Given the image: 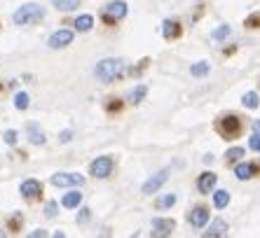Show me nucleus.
<instances>
[{"label":"nucleus","mask_w":260,"mask_h":238,"mask_svg":"<svg viewBox=\"0 0 260 238\" xmlns=\"http://www.w3.org/2000/svg\"><path fill=\"white\" fill-rule=\"evenodd\" d=\"M124 70H127V66H124L122 59H101L96 63V68H94V75H96V80H101V82H113V80H117Z\"/></svg>","instance_id":"1"},{"label":"nucleus","mask_w":260,"mask_h":238,"mask_svg":"<svg viewBox=\"0 0 260 238\" xmlns=\"http://www.w3.org/2000/svg\"><path fill=\"white\" fill-rule=\"evenodd\" d=\"M45 19V7L38 5V3H28V5H21L17 12L12 14V21L17 26H26V24H36V21H43Z\"/></svg>","instance_id":"2"},{"label":"nucleus","mask_w":260,"mask_h":238,"mask_svg":"<svg viewBox=\"0 0 260 238\" xmlns=\"http://www.w3.org/2000/svg\"><path fill=\"white\" fill-rule=\"evenodd\" d=\"M242 131V122L237 114H225V117L218 119V133L225 138V140H232V138L239 136Z\"/></svg>","instance_id":"3"},{"label":"nucleus","mask_w":260,"mask_h":238,"mask_svg":"<svg viewBox=\"0 0 260 238\" xmlns=\"http://www.w3.org/2000/svg\"><path fill=\"white\" fill-rule=\"evenodd\" d=\"M129 12V7L124 0H113V3H108L106 5V10H103V21H120V19H124Z\"/></svg>","instance_id":"4"},{"label":"nucleus","mask_w":260,"mask_h":238,"mask_svg":"<svg viewBox=\"0 0 260 238\" xmlns=\"http://www.w3.org/2000/svg\"><path fill=\"white\" fill-rule=\"evenodd\" d=\"M89 173L94 175V178H99V180L108 178L110 173H113V159H110V156H96V159L91 161Z\"/></svg>","instance_id":"5"},{"label":"nucleus","mask_w":260,"mask_h":238,"mask_svg":"<svg viewBox=\"0 0 260 238\" xmlns=\"http://www.w3.org/2000/svg\"><path fill=\"white\" fill-rule=\"evenodd\" d=\"M82 182H85V175H80V173H54L52 175L54 187H80Z\"/></svg>","instance_id":"6"},{"label":"nucleus","mask_w":260,"mask_h":238,"mask_svg":"<svg viewBox=\"0 0 260 238\" xmlns=\"http://www.w3.org/2000/svg\"><path fill=\"white\" fill-rule=\"evenodd\" d=\"M167 180H169V171H167V168L159 171V173H155L150 180H145L143 182V194H155V191H159Z\"/></svg>","instance_id":"7"},{"label":"nucleus","mask_w":260,"mask_h":238,"mask_svg":"<svg viewBox=\"0 0 260 238\" xmlns=\"http://www.w3.org/2000/svg\"><path fill=\"white\" fill-rule=\"evenodd\" d=\"M73 42V30H56L54 35H49V40H47V45L52 49H63V47H68Z\"/></svg>","instance_id":"8"},{"label":"nucleus","mask_w":260,"mask_h":238,"mask_svg":"<svg viewBox=\"0 0 260 238\" xmlns=\"http://www.w3.org/2000/svg\"><path fill=\"white\" fill-rule=\"evenodd\" d=\"M152 236H171V231L176 229V222L169 217H155L152 220Z\"/></svg>","instance_id":"9"},{"label":"nucleus","mask_w":260,"mask_h":238,"mask_svg":"<svg viewBox=\"0 0 260 238\" xmlns=\"http://www.w3.org/2000/svg\"><path fill=\"white\" fill-rule=\"evenodd\" d=\"M188 222L194 226V229H202V226H206V222H209V208H204V206H197V208H192L188 213Z\"/></svg>","instance_id":"10"},{"label":"nucleus","mask_w":260,"mask_h":238,"mask_svg":"<svg viewBox=\"0 0 260 238\" xmlns=\"http://www.w3.org/2000/svg\"><path fill=\"white\" fill-rule=\"evenodd\" d=\"M216 182H218V175L211 171L202 173L200 178H197V189L202 191V194H211L213 189H216Z\"/></svg>","instance_id":"11"},{"label":"nucleus","mask_w":260,"mask_h":238,"mask_svg":"<svg viewBox=\"0 0 260 238\" xmlns=\"http://www.w3.org/2000/svg\"><path fill=\"white\" fill-rule=\"evenodd\" d=\"M19 194L24 199H38L43 194V185H40L38 180H24L21 187H19Z\"/></svg>","instance_id":"12"},{"label":"nucleus","mask_w":260,"mask_h":238,"mask_svg":"<svg viewBox=\"0 0 260 238\" xmlns=\"http://www.w3.org/2000/svg\"><path fill=\"white\" fill-rule=\"evenodd\" d=\"M228 233V222L225 220H216V222H211L209 224V229L204 231V236L206 238H216V236H225Z\"/></svg>","instance_id":"13"},{"label":"nucleus","mask_w":260,"mask_h":238,"mask_svg":"<svg viewBox=\"0 0 260 238\" xmlns=\"http://www.w3.org/2000/svg\"><path fill=\"white\" fill-rule=\"evenodd\" d=\"M26 131H28V140L33 145H45V138L47 136H45V131L38 124H28L26 126Z\"/></svg>","instance_id":"14"},{"label":"nucleus","mask_w":260,"mask_h":238,"mask_svg":"<svg viewBox=\"0 0 260 238\" xmlns=\"http://www.w3.org/2000/svg\"><path fill=\"white\" fill-rule=\"evenodd\" d=\"M82 0H52V7H56L59 12H75Z\"/></svg>","instance_id":"15"},{"label":"nucleus","mask_w":260,"mask_h":238,"mask_svg":"<svg viewBox=\"0 0 260 238\" xmlns=\"http://www.w3.org/2000/svg\"><path fill=\"white\" fill-rule=\"evenodd\" d=\"M80 201H82V194L73 189V191H68V194H63V199H61V206H63V208H78Z\"/></svg>","instance_id":"16"},{"label":"nucleus","mask_w":260,"mask_h":238,"mask_svg":"<svg viewBox=\"0 0 260 238\" xmlns=\"http://www.w3.org/2000/svg\"><path fill=\"white\" fill-rule=\"evenodd\" d=\"M162 35L167 37V40H171V37H178L181 35V26L176 24V21H171V19H167L162 24Z\"/></svg>","instance_id":"17"},{"label":"nucleus","mask_w":260,"mask_h":238,"mask_svg":"<svg viewBox=\"0 0 260 238\" xmlns=\"http://www.w3.org/2000/svg\"><path fill=\"white\" fill-rule=\"evenodd\" d=\"M253 171H255L253 164H246V161H242V164H237L235 175L239 180H248V178H253Z\"/></svg>","instance_id":"18"},{"label":"nucleus","mask_w":260,"mask_h":238,"mask_svg":"<svg viewBox=\"0 0 260 238\" xmlns=\"http://www.w3.org/2000/svg\"><path fill=\"white\" fill-rule=\"evenodd\" d=\"M94 28V17L91 14H82V17L75 19V30H80V33H87V30Z\"/></svg>","instance_id":"19"},{"label":"nucleus","mask_w":260,"mask_h":238,"mask_svg":"<svg viewBox=\"0 0 260 238\" xmlns=\"http://www.w3.org/2000/svg\"><path fill=\"white\" fill-rule=\"evenodd\" d=\"M242 103H244V107H248V110H255V107L260 105V96L255 94V91H246V94L242 96Z\"/></svg>","instance_id":"20"},{"label":"nucleus","mask_w":260,"mask_h":238,"mask_svg":"<svg viewBox=\"0 0 260 238\" xmlns=\"http://www.w3.org/2000/svg\"><path fill=\"white\" fill-rule=\"evenodd\" d=\"M228 203H230V194L225 189H218L213 191V206L216 208H228Z\"/></svg>","instance_id":"21"},{"label":"nucleus","mask_w":260,"mask_h":238,"mask_svg":"<svg viewBox=\"0 0 260 238\" xmlns=\"http://www.w3.org/2000/svg\"><path fill=\"white\" fill-rule=\"evenodd\" d=\"M190 75H194V77H204V75H209V63H206V61L194 63V66L190 68Z\"/></svg>","instance_id":"22"},{"label":"nucleus","mask_w":260,"mask_h":238,"mask_svg":"<svg viewBox=\"0 0 260 238\" xmlns=\"http://www.w3.org/2000/svg\"><path fill=\"white\" fill-rule=\"evenodd\" d=\"M145 94H148V89H145L143 84H139V87H136V89L132 91V96H129V101H132L134 105H139V103L145 98Z\"/></svg>","instance_id":"23"},{"label":"nucleus","mask_w":260,"mask_h":238,"mask_svg":"<svg viewBox=\"0 0 260 238\" xmlns=\"http://www.w3.org/2000/svg\"><path fill=\"white\" fill-rule=\"evenodd\" d=\"M28 94H26V91H19L17 96H14V107H17V110H26V107H28Z\"/></svg>","instance_id":"24"},{"label":"nucleus","mask_w":260,"mask_h":238,"mask_svg":"<svg viewBox=\"0 0 260 238\" xmlns=\"http://www.w3.org/2000/svg\"><path fill=\"white\" fill-rule=\"evenodd\" d=\"M244 156V147H230L225 152V159L228 161H239Z\"/></svg>","instance_id":"25"},{"label":"nucleus","mask_w":260,"mask_h":238,"mask_svg":"<svg viewBox=\"0 0 260 238\" xmlns=\"http://www.w3.org/2000/svg\"><path fill=\"white\" fill-rule=\"evenodd\" d=\"M230 33H232L230 26H220V28H216V30L211 33V37H213V40H225V37L230 35Z\"/></svg>","instance_id":"26"},{"label":"nucleus","mask_w":260,"mask_h":238,"mask_svg":"<svg viewBox=\"0 0 260 238\" xmlns=\"http://www.w3.org/2000/svg\"><path fill=\"white\" fill-rule=\"evenodd\" d=\"M174 203H176V194H167V196H162V199H159V203H157V206H159V208H171Z\"/></svg>","instance_id":"27"},{"label":"nucleus","mask_w":260,"mask_h":238,"mask_svg":"<svg viewBox=\"0 0 260 238\" xmlns=\"http://www.w3.org/2000/svg\"><path fill=\"white\" fill-rule=\"evenodd\" d=\"M248 147L253 149V152H260V133L253 131V136L248 138Z\"/></svg>","instance_id":"28"},{"label":"nucleus","mask_w":260,"mask_h":238,"mask_svg":"<svg viewBox=\"0 0 260 238\" xmlns=\"http://www.w3.org/2000/svg\"><path fill=\"white\" fill-rule=\"evenodd\" d=\"M56 210H59V206H56L54 201H49L47 206H45V215H47V217H56Z\"/></svg>","instance_id":"29"},{"label":"nucleus","mask_w":260,"mask_h":238,"mask_svg":"<svg viewBox=\"0 0 260 238\" xmlns=\"http://www.w3.org/2000/svg\"><path fill=\"white\" fill-rule=\"evenodd\" d=\"M3 140H5L7 145H14L17 143V131H5L3 133Z\"/></svg>","instance_id":"30"},{"label":"nucleus","mask_w":260,"mask_h":238,"mask_svg":"<svg viewBox=\"0 0 260 238\" xmlns=\"http://www.w3.org/2000/svg\"><path fill=\"white\" fill-rule=\"evenodd\" d=\"M91 217V210L89 208H82L80 210V215H78V224H85V220H89Z\"/></svg>","instance_id":"31"},{"label":"nucleus","mask_w":260,"mask_h":238,"mask_svg":"<svg viewBox=\"0 0 260 238\" xmlns=\"http://www.w3.org/2000/svg\"><path fill=\"white\" fill-rule=\"evenodd\" d=\"M246 26H248V28H258V26H260V14H255V17H248L246 19Z\"/></svg>","instance_id":"32"},{"label":"nucleus","mask_w":260,"mask_h":238,"mask_svg":"<svg viewBox=\"0 0 260 238\" xmlns=\"http://www.w3.org/2000/svg\"><path fill=\"white\" fill-rule=\"evenodd\" d=\"M71 138H73V131H61L59 133V140H61V143H68Z\"/></svg>","instance_id":"33"},{"label":"nucleus","mask_w":260,"mask_h":238,"mask_svg":"<svg viewBox=\"0 0 260 238\" xmlns=\"http://www.w3.org/2000/svg\"><path fill=\"white\" fill-rule=\"evenodd\" d=\"M45 236H49L45 229H36V231H30V238H45Z\"/></svg>","instance_id":"34"},{"label":"nucleus","mask_w":260,"mask_h":238,"mask_svg":"<svg viewBox=\"0 0 260 238\" xmlns=\"http://www.w3.org/2000/svg\"><path fill=\"white\" fill-rule=\"evenodd\" d=\"M253 131L260 133V119H255V122H253Z\"/></svg>","instance_id":"35"},{"label":"nucleus","mask_w":260,"mask_h":238,"mask_svg":"<svg viewBox=\"0 0 260 238\" xmlns=\"http://www.w3.org/2000/svg\"><path fill=\"white\" fill-rule=\"evenodd\" d=\"M3 236H7V233H5V231H3V229H0V238H3Z\"/></svg>","instance_id":"36"}]
</instances>
